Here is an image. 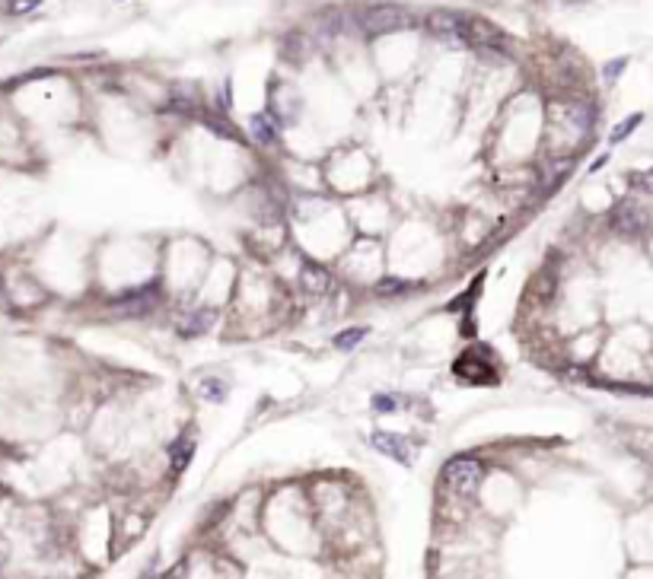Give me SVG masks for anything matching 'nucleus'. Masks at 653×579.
Instances as JSON below:
<instances>
[{"label":"nucleus","instance_id":"obj_16","mask_svg":"<svg viewBox=\"0 0 653 579\" xmlns=\"http://www.w3.org/2000/svg\"><path fill=\"white\" fill-rule=\"evenodd\" d=\"M42 0H7V13L10 16H26L32 10H39Z\"/></svg>","mask_w":653,"mask_h":579},{"label":"nucleus","instance_id":"obj_2","mask_svg":"<svg viewBox=\"0 0 653 579\" xmlns=\"http://www.w3.org/2000/svg\"><path fill=\"white\" fill-rule=\"evenodd\" d=\"M481 478H485V465L472 455H456L443 465V487L456 497H472Z\"/></svg>","mask_w":653,"mask_h":579},{"label":"nucleus","instance_id":"obj_9","mask_svg":"<svg viewBox=\"0 0 653 579\" xmlns=\"http://www.w3.org/2000/svg\"><path fill=\"white\" fill-rule=\"evenodd\" d=\"M281 55H284L290 64H303L306 55H309V35L300 32V29H290L284 39H281Z\"/></svg>","mask_w":653,"mask_h":579},{"label":"nucleus","instance_id":"obj_3","mask_svg":"<svg viewBox=\"0 0 653 579\" xmlns=\"http://www.w3.org/2000/svg\"><path fill=\"white\" fill-rule=\"evenodd\" d=\"M424 26L443 45H469V13H456V10L440 7V10L427 13Z\"/></svg>","mask_w":653,"mask_h":579},{"label":"nucleus","instance_id":"obj_19","mask_svg":"<svg viewBox=\"0 0 653 579\" xmlns=\"http://www.w3.org/2000/svg\"><path fill=\"white\" fill-rule=\"evenodd\" d=\"M220 102H223V115H227L233 109V83L227 80L223 83V93H220Z\"/></svg>","mask_w":653,"mask_h":579},{"label":"nucleus","instance_id":"obj_17","mask_svg":"<svg viewBox=\"0 0 653 579\" xmlns=\"http://www.w3.org/2000/svg\"><path fill=\"white\" fill-rule=\"evenodd\" d=\"M628 182L638 188V191H647V195H653V169H644V172H631L628 175Z\"/></svg>","mask_w":653,"mask_h":579},{"label":"nucleus","instance_id":"obj_7","mask_svg":"<svg viewBox=\"0 0 653 579\" xmlns=\"http://www.w3.org/2000/svg\"><path fill=\"white\" fill-rule=\"evenodd\" d=\"M217 322V309H195L188 312L185 319L179 322V335L182 338H198V335H208Z\"/></svg>","mask_w":653,"mask_h":579},{"label":"nucleus","instance_id":"obj_13","mask_svg":"<svg viewBox=\"0 0 653 579\" xmlns=\"http://www.w3.org/2000/svg\"><path fill=\"white\" fill-rule=\"evenodd\" d=\"M370 335L367 328H348V331H341V335H335V347L338 350H351V347H357L360 341H364Z\"/></svg>","mask_w":653,"mask_h":579},{"label":"nucleus","instance_id":"obj_8","mask_svg":"<svg viewBox=\"0 0 653 579\" xmlns=\"http://www.w3.org/2000/svg\"><path fill=\"white\" fill-rule=\"evenodd\" d=\"M300 284H303V290L306 293H313V296H322V293H329L332 290V274L325 271V268H319V265H303L300 268Z\"/></svg>","mask_w":653,"mask_h":579},{"label":"nucleus","instance_id":"obj_12","mask_svg":"<svg viewBox=\"0 0 653 579\" xmlns=\"http://www.w3.org/2000/svg\"><path fill=\"white\" fill-rule=\"evenodd\" d=\"M198 395L204 401H211V405H220V401H227V382H223V379H201L198 382Z\"/></svg>","mask_w":653,"mask_h":579},{"label":"nucleus","instance_id":"obj_15","mask_svg":"<svg viewBox=\"0 0 653 579\" xmlns=\"http://www.w3.org/2000/svg\"><path fill=\"white\" fill-rule=\"evenodd\" d=\"M411 284L408 280H395V277H386V280H380V284H376V293L380 296H395V293H405Z\"/></svg>","mask_w":653,"mask_h":579},{"label":"nucleus","instance_id":"obj_5","mask_svg":"<svg viewBox=\"0 0 653 579\" xmlns=\"http://www.w3.org/2000/svg\"><path fill=\"white\" fill-rule=\"evenodd\" d=\"M157 300H160L157 287H141V290L118 296V300L112 303V312L122 315V319H144V315L157 306Z\"/></svg>","mask_w":653,"mask_h":579},{"label":"nucleus","instance_id":"obj_18","mask_svg":"<svg viewBox=\"0 0 653 579\" xmlns=\"http://www.w3.org/2000/svg\"><path fill=\"white\" fill-rule=\"evenodd\" d=\"M625 64H628V58H615L612 64H606V70H603L606 80H609V83H615V80H618V74H622V70H625Z\"/></svg>","mask_w":653,"mask_h":579},{"label":"nucleus","instance_id":"obj_10","mask_svg":"<svg viewBox=\"0 0 653 579\" xmlns=\"http://www.w3.org/2000/svg\"><path fill=\"white\" fill-rule=\"evenodd\" d=\"M192 455H195V440H192V433H185L176 440V446L169 449V468H173V475H182L188 462H192Z\"/></svg>","mask_w":653,"mask_h":579},{"label":"nucleus","instance_id":"obj_20","mask_svg":"<svg viewBox=\"0 0 653 579\" xmlns=\"http://www.w3.org/2000/svg\"><path fill=\"white\" fill-rule=\"evenodd\" d=\"M373 408H376V411H392V408H395V401L386 398V395H376V398H373Z\"/></svg>","mask_w":653,"mask_h":579},{"label":"nucleus","instance_id":"obj_4","mask_svg":"<svg viewBox=\"0 0 653 579\" xmlns=\"http://www.w3.org/2000/svg\"><path fill=\"white\" fill-rule=\"evenodd\" d=\"M612 226L622 236L628 239H641L650 233V217H647V210L638 207V204H631V201H622L615 207V214H612Z\"/></svg>","mask_w":653,"mask_h":579},{"label":"nucleus","instance_id":"obj_6","mask_svg":"<svg viewBox=\"0 0 653 579\" xmlns=\"http://www.w3.org/2000/svg\"><path fill=\"white\" fill-rule=\"evenodd\" d=\"M370 443H373L376 452H383V455H389V459L402 462V465H411V462H415V446H411V440H405L402 433L376 430V433L370 436Z\"/></svg>","mask_w":653,"mask_h":579},{"label":"nucleus","instance_id":"obj_1","mask_svg":"<svg viewBox=\"0 0 653 579\" xmlns=\"http://www.w3.org/2000/svg\"><path fill=\"white\" fill-rule=\"evenodd\" d=\"M354 23L364 35L376 39V35H392V32L411 29L415 26V16H411L408 7H399V4H373V7L360 10Z\"/></svg>","mask_w":653,"mask_h":579},{"label":"nucleus","instance_id":"obj_14","mask_svg":"<svg viewBox=\"0 0 653 579\" xmlns=\"http://www.w3.org/2000/svg\"><path fill=\"white\" fill-rule=\"evenodd\" d=\"M641 121H644V115H631V118H625L622 125H618V128L612 131V137H609V140H612V144H622V140H625V137H628L634 128H638Z\"/></svg>","mask_w":653,"mask_h":579},{"label":"nucleus","instance_id":"obj_11","mask_svg":"<svg viewBox=\"0 0 653 579\" xmlns=\"http://www.w3.org/2000/svg\"><path fill=\"white\" fill-rule=\"evenodd\" d=\"M249 131L259 144H274V140H278V121H274L268 112H259V115H252Z\"/></svg>","mask_w":653,"mask_h":579}]
</instances>
